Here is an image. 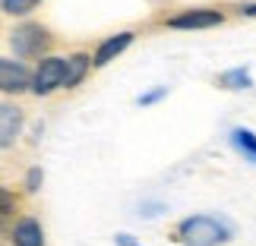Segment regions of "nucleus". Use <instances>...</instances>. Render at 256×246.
<instances>
[{"label": "nucleus", "instance_id": "f257e3e1", "mask_svg": "<svg viewBox=\"0 0 256 246\" xmlns=\"http://www.w3.org/2000/svg\"><path fill=\"white\" fill-rule=\"evenodd\" d=\"M171 237L180 246H222L231 240V228L215 215H190L174 224Z\"/></svg>", "mask_w": 256, "mask_h": 246}, {"label": "nucleus", "instance_id": "f03ea898", "mask_svg": "<svg viewBox=\"0 0 256 246\" xmlns=\"http://www.w3.org/2000/svg\"><path fill=\"white\" fill-rule=\"evenodd\" d=\"M54 44L51 28L42 22H22L10 32V51L16 54V60H32V57H44Z\"/></svg>", "mask_w": 256, "mask_h": 246}, {"label": "nucleus", "instance_id": "7ed1b4c3", "mask_svg": "<svg viewBox=\"0 0 256 246\" xmlns=\"http://www.w3.org/2000/svg\"><path fill=\"white\" fill-rule=\"evenodd\" d=\"M64 66H66V57H57V54H44L38 60L35 73H32V82H28V92L44 98L60 88V79H64Z\"/></svg>", "mask_w": 256, "mask_h": 246}, {"label": "nucleus", "instance_id": "20e7f679", "mask_svg": "<svg viewBox=\"0 0 256 246\" xmlns=\"http://www.w3.org/2000/svg\"><path fill=\"white\" fill-rule=\"evenodd\" d=\"M224 22V9H215V6H190V9H180L164 19L168 28H177V32H196V28H215Z\"/></svg>", "mask_w": 256, "mask_h": 246}, {"label": "nucleus", "instance_id": "39448f33", "mask_svg": "<svg viewBox=\"0 0 256 246\" xmlns=\"http://www.w3.org/2000/svg\"><path fill=\"white\" fill-rule=\"evenodd\" d=\"M28 82H32V70L22 60L0 57V92L4 95H22V92H28Z\"/></svg>", "mask_w": 256, "mask_h": 246}, {"label": "nucleus", "instance_id": "423d86ee", "mask_svg": "<svg viewBox=\"0 0 256 246\" xmlns=\"http://www.w3.org/2000/svg\"><path fill=\"white\" fill-rule=\"evenodd\" d=\"M22 123H26L22 107L16 101H0V152L16 145V139L22 136Z\"/></svg>", "mask_w": 256, "mask_h": 246}, {"label": "nucleus", "instance_id": "0eeeda50", "mask_svg": "<svg viewBox=\"0 0 256 246\" xmlns=\"http://www.w3.org/2000/svg\"><path fill=\"white\" fill-rule=\"evenodd\" d=\"M133 41H136V32H133V28L117 32V35H108L104 41L95 47V54H92V70H102V66H108L111 60H117V57H120Z\"/></svg>", "mask_w": 256, "mask_h": 246}, {"label": "nucleus", "instance_id": "6e6552de", "mask_svg": "<svg viewBox=\"0 0 256 246\" xmlns=\"http://www.w3.org/2000/svg\"><path fill=\"white\" fill-rule=\"evenodd\" d=\"M10 243H13V246H44V228H42V221L32 218V215L16 218L13 228H10Z\"/></svg>", "mask_w": 256, "mask_h": 246}, {"label": "nucleus", "instance_id": "1a4fd4ad", "mask_svg": "<svg viewBox=\"0 0 256 246\" xmlns=\"http://www.w3.org/2000/svg\"><path fill=\"white\" fill-rule=\"evenodd\" d=\"M88 70H92V54H86V51L70 54V57H66V66H64L60 88H76L88 76Z\"/></svg>", "mask_w": 256, "mask_h": 246}, {"label": "nucleus", "instance_id": "9d476101", "mask_svg": "<svg viewBox=\"0 0 256 246\" xmlns=\"http://www.w3.org/2000/svg\"><path fill=\"white\" fill-rule=\"evenodd\" d=\"M231 145L244 155V161L256 164V133L253 130H244V126H234L231 130Z\"/></svg>", "mask_w": 256, "mask_h": 246}, {"label": "nucleus", "instance_id": "9b49d317", "mask_svg": "<svg viewBox=\"0 0 256 246\" xmlns=\"http://www.w3.org/2000/svg\"><path fill=\"white\" fill-rule=\"evenodd\" d=\"M218 82L222 88H228V92H240V88H250L253 85V76H250V70L247 66H234V70H224V73H218Z\"/></svg>", "mask_w": 256, "mask_h": 246}, {"label": "nucleus", "instance_id": "f8f14e48", "mask_svg": "<svg viewBox=\"0 0 256 246\" xmlns=\"http://www.w3.org/2000/svg\"><path fill=\"white\" fill-rule=\"evenodd\" d=\"M16 212H19V199L16 193H10L6 186H0V234H10V228H13L16 221Z\"/></svg>", "mask_w": 256, "mask_h": 246}, {"label": "nucleus", "instance_id": "ddd939ff", "mask_svg": "<svg viewBox=\"0 0 256 246\" xmlns=\"http://www.w3.org/2000/svg\"><path fill=\"white\" fill-rule=\"evenodd\" d=\"M42 0H0V13L4 16H28Z\"/></svg>", "mask_w": 256, "mask_h": 246}, {"label": "nucleus", "instance_id": "4468645a", "mask_svg": "<svg viewBox=\"0 0 256 246\" xmlns=\"http://www.w3.org/2000/svg\"><path fill=\"white\" fill-rule=\"evenodd\" d=\"M42 183H44V171H42V167H28V174H26V193H38V190H42Z\"/></svg>", "mask_w": 256, "mask_h": 246}, {"label": "nucleus", "instance_id": "2eb2a0df", "mask_svg": "<svg viewBox=\"0 0 256 246\" xmlns=\"http://www.w3.org/2000/svg\"><path fill=\"white\" fill-rule=\"evenodd\" d=\"M164 95H168V85H158V88H152V92H146V95H140V98H136V104L149 107V104H155V101H162Z\"/></svg>", "mask_w": 256, "mask_h": 246}, {"label": "nucleus", "instance_id": "dca6fc26", "mask_svg": "<svg viewBox=\"0 0 256 246\" xmlns=\"http://www.w3.org/2000/svg\"><path fill=\"white\" fill-rule=\"evenodd\" d=\"M114 243H117V246H140V243H136V240L130 237V234H117Z\"/></svg>", "mask_w": 256, "mask_h": 246}, {"label": "nucleus", "instance_id": "f3484780", "mask_svg": "<svg viewBox=\"0 0 256 246\" xmlns=\"http://www.w3.org/2000/svg\"><path fill=\"white\" fill-rule=\"evenodd\" d=\"M162 212V205L158 202H149V205H142V215H146V218H152V215H158Z\"/></svg>", "mask_w": 256, "mask_h": 246}, {"label": "nucleus", "instance_id": "a211bd4d", "mask_svg": "<svg viewBox=\"0 0 256 246\" xmlns=\"http://www.w3.org/2000/svg\"><path fill=\"white\" fill-rule=\"evenodd\" d=\"M238 13H240V16H247V19H256V3H244Z\"/></svg>", "mask_w": 256, "mask_h": 246}]
</instances>
